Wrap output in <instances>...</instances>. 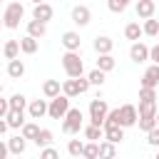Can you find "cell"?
Masks as SVG:
<instances>
[{"instance_id":"13","label":"cell","mask_w":159,"mask_h":159,"mask_svg":"<svg viewBox=\"0 0 159 159\" xmlns=\"http://www.w3.org/2000/svg\"><path fill=\"white\" fill-rule=\"evenodd\" d=\"M27 114H30V119H42L47 114V99H30L27 102Z\"/></svg>"},{"instance_id":"44","label":"cell","mask_w":159,"mask_h":159,"mask_svg":"<svg viewBox=\"0 0 159 159\" xmlns=\"http://www.w3.org/2000/svg\"><path fill=\"white\" fill-rule=\"evenodd\" d=\"M7 154H10V152H7V144L0 139V159H7Z\"/></svg>"},{"instance_id":"1","label":"cell","mask_w":159,"mask_h":159,"mask_svg":"<svg viewBox=\"0 0 159 159\" xmlns=\"http://www.w3.org/2000/svg\"><path fill=\"white\" fill-rule=\"evenodd\" d=\"M60 60H62V70H65L67 80H77L84 75V62H82L80 52H65Z\"/></svg>"},{"instance_id":"5","label":"cell","mask_w":159,"mask_h":159,"mask_svg":"<svg viewBox=\"0 0 159 159\" xmlns=\"http://www.w3.org/2000/svg\"><path fill=\"white\" fill-rule=\"evenodd\" d=\"M107 112H109V104H107L102 97H94V99H89V124H94V127H102V122H104Z\"/></svg>"},{"instance_id":"52","label":"cell","mask_w":159,"mask_h":159,"mask_svg":"<svg viewBox=\"0 0 159 159\" xmlns=\"http://www.w3.org/2000/svg\"><path fill=\"white\" fill-rule=\"evenodd\" d=\"M157 37H159V35H157Z\"/></svg>"},{"instance_id":"19","label":"cell","mask_w":159,"mask_h":159,"mask_svg":"<svg viewBox=\"0 0 159 159\" xmlns=\"http://www.w3.org/2000/svg\"><path fill=\"white\" fill-rule=\"evenodd\" d=\"M7 107H10V112H25V109H27V97L20 94V92H15V94L7 99Z\"/></svg>"},{"instance_id":"38","label":"cell","mask_w":159,"mask_h":159,"mask_svg":"<svg viewBox=\"0 0 159 159\" xmlns=\"http://www.w3.org/2000/svg\"><path fill=\"white\" fill-rule=\"evenodd\" d=\"M139 102H157V89H144V87H139Z\"/></svg>"},{"instance_id":"30","label":"cell","mask_w":159,"mask_h":159,"mask_svg":"<svg viewBox=\"0 0 159 159\" xmlns=\"http://www.w3.org/2000/svg\"><path fill=\"white\" fill-rule=\"evenodd\" d=\"M2 55L7 57V62H10V60H17V55H20V42H17V40H7L5 47H2Z\"/></svg>"},{"instance_id":"46","label":"cell","mask_w":159,"mask_h":159,"mask_svg":"<svg viewBox=\"0 0 159 159\" xmlns=\"http://www.w3.org/2000/svg\"><path fill=\"white\" fill-rule=\"evenodd\" d=\"M154 119H157V127H159V109H157V117H154Z\"/></svg>"},{"instance_id":"4","label":"cell","mask_w":159,"mask_h":159,"mask_svg":"<svg viewBox=\"0 0 159 159\" xmlns=\"http://www.w3.org/2000/svg\"><path fill=\"white\" fill-rule=\"evenodd\" d=\"M67 109H70V97L57 94V97L47 99V117L50 119H62L67 114Z\"/></svg>"},{"instance_id":"25","label":"cell","mask_w":159,"mask_h":159,"mask_svg":"<svg viewBox=\"0 0 159 159\" xmlns=\"http://www.w3.org/2000/svg\"><path fill=\"white\" fill-rule=\"evenodd\" d=\"M37 134H40V124H37V122H25L22 129H20V137H22V139H30V142H35Z\"/></svg>"},{"instance_id":"48","label":"cell","mask_w":159,"mask_h":159,"mask_svg":"<svg viewBox=\"0 0 159 159\" xmlns=\"http://www.w3.org/2000/svg\"><path fill=\"white\" fill-rule=\"evenodd\" d=\"M0 27H2V17H0Z\"/></svg>"},{"instance_id":"18","label":"cell","mask_w":159,"mask_h":159,"mask_svg":"<svg viewBox=\"0 0 159 159\" xmlns=\"http://www.w3.org/2000/svg\"><path fill=\"white\" fill-rule=\"evenodd\" d=\"M27 35L35 37V40H40V37L47 35V25L45 22H37V20H27Z\"/></svg>"},{"instance_id":"47","label":"cell","mask_w":159,"mask_h":159,"mask_svg":"<svg viewBox=\"0 0 159 159\" xmlns=\"http://www.w3.org/2000/svg\"><path fill=\"white\" fill-rule=\"evenodd\" d=\"M32 2H35V5H40V2H45V0H32Z\"/></svg>"},{"instance_id":"51","label":"cell","mask_w":159,"mask_h":159,"mask_svg":"<svg viewBox=\"0 0 159 159\" xmlns=\"http://www.w3.org/2000/svg\"><path fill=\"white\" fill-rule=\"evenodd\" d=\"M114 159H119V157H114Z\"/></svg>"},{"instance_id":"6","label":"cell","mask_w":159,"mask_h":159,"mask_svg":"<svg viewBox=\"0 0 159 159\" xmlns=\"http://www.w3.org/2000/svg\"><path fill=\"white\" fill-rule=\"evenodd\" d=\"M89 89V80L87 77H77V80H65L62 82V94L65 97H80V94H84Z\"/></svg>"},{"instance_id":"45","label":"cell","mask_w":159,"mask_h":159,"mask_svg":"<svg viewBox=\"0 0 159 159\" xmlns=\"http://www.w3.org/2000/svg\"><path fill=\"white\" fill-rule=\"evenodd\" d=\"M7 129H10V127H7V122H5V119H0V137H2Z\"/></svg>"},{"instance_id":"2","label":"cell","mask_w":159,"mask_h":159,"mask_svg":"<svg viewBox=\"0 0 159 159\" xmlns=\"http://www.w3.org/2000/svg\"><path fill=\"white\" fill-rule=\"evenodd\" d=\"M82 119H84L82 109L80 107H70L67 114L62 117V132L65 134H80L82 132Z\"/></svg>"},{"instance_id":"35","label":"cell","mask_w":159,"mask_h":159,"mask_svg":"<svg viewBox=\"0 0 159 159\" xmlns=\"http://www.w3.org/2000/svg\"><path fill=\"white\" fill-rule=\"evenodd\" d=\"M82 147H84V142H80V139H70V142H67V152H70V157L80 159V157H82Z\"/></svg>"},{"instance_id":"22","label":"cell","mask_w":159,"mask_h":159,"mask_svg":"<svg viewBox=\"0 0 159 159\" xmlns=\"http://www.w3.org/2000/svg\"><path fill=\"white\" fill-rule=\"evenodd\" d=\"M5 144H7V152H10V154H22L25 147H27V139H22V137L17 134V137H10Z\"/></svg>"},{"instance_id":"17","label":"cell","mask_w":159,"mask_h":159,"mask_svg":"<svg viewBox=\"0 0 159 159\" xmlns=\"http://www.w3.org/2000/svg\"><path fill=\"white\" fill-rule=\"evenodd\" d=\"M102 132H104V142H109V144H119L124 139L122 127H102Z\"/></svg>"},{"instance_id":"41","label":"cell","mask_w":159,"mask_h":159,"mask_svg":"<svg viewBox=\"0 0 159 159\" xmlns=\"http://www.w3.org/2000/svg\"><path fill=\"white\" fill-rule=\"evenodd\" d=\"M147 144L149 147H159V127H154L152 132H147Z\"/></svg>"},{"instance_id":"10","label":"cell","mask_w":159,"mask_h":159,"mask_svg":"<svg viewBox=\"0 0 159 159\" xmlns=\"http://www.w3.org/2000/svg\"><path fill=\"white\" fill-rule=\"evenodd\" d=\"M89 20H92V10L87 5H75L72 7V22L75 25L84 27V25H89Z\"/></svg>"},{"instance_id":"14","label":"cell","mask_w":159,"mask_h":159,"mask_svg":"<svg viewBox=\"0 0 159 159\" xmlns=\"http://www.w3.org/2000/svg\"><path fill=\"white\" fill-rule=\"evenodd\" d=\"M137 17L139 20H149V17H154V10H157V2L154 0H137Z\"/></svg>"},{"instance_id":"15","label":"cell","mask_w":159,"mask_h":159,"mask_svg":"<svg viewBox=\"0 0 159 159\" xmlns=\"http://www.w3.org/2000/svg\"><path fill=\"white\" fill-rule=\"evenodd\" d=\"M112 50H114V40L112 37H107V35H97L94 37V52L97 55H112Z\"/></svg>"},{"instance_id":"20","label":"cell","mask_w":159,"mask_h":159,"mask_svg":"<svg viewBox=\"0 0 159 159\" xmlns=\"http://www.w3.org/2000/svg\"><path fill=\"white\" fill-rule=\"evenodd\" d=\"M17 42H20V52H25V55H35V52H37V47H40V42H37L35 37H30V35L20 37Z\"/></svg>"},{"instance_id":"21","label":"cell","mask_w":159,"mask_h":159,"mask_svg":"<svg viewBox=\"0 0 159 159\" xmlns=\"http://www.w3.org/2000/svg\"><path fill=\"white\" fill-rule=\"evenodd\" d=\"M147 117H157V102H139L137 119H147Z\"/></svg>"},{"instance_id":"28","label":"cell","mask_w":159,"mask_h":159,"mask_svg":"<svg viewBox=\"0 0 159 159\" xmlns=\"http://www.w3.org/2000/svg\"><path fill=\"white\" fill-rule=\"evenodd\" d=\"M52 142H55V134H52V129H40V134L35 137V144H37L40 149H45V147H52Z\"/></svg>"},{"instance_id":"42","label":"cell","mask_w":159,"mask_h":159,"mask_svg":"<svg viewBox=\"0 0 159 159\" xmlns=\"http://www.w3.org/2000/svg\"><path fill=\"white\" fill-rule=\"evenodd\" d=\"M149 60H152V65H159V42L154 47H149Z\"/></svg>"},{"instance_id":"24","label":"cell","mask_w":159,"mask_h":159,"mask_svg":"<svg viewBox=\"0 0 159 159\" xmlns=\"http://www.w3.org/2000/svg\"><path fill=\"white\" fill-rule=\"evenodd\" d=\"M5 122H7L10 129H22V124H25V112H7V114H5Z\"/></svg>"},{"instance_id":"33","label":"cell","mask_w":159,"mask_h":159,"mask_svg":"<svg viewBox=\"0 0 159 159\" xmlns=\"http://www.w3.org/2000/svg\"><path fill=\"white\" fill-rule=\"evenodd\" d=\"M142 32H144V35H149V37H157V35H159V20H154V17L144 20V25H142Z\"/></svg>"},{"instance_id":"32","label":"cell","mask_w":159,"mask_h":159,"mask_svg":"<svg viewBox=\"0 0 159 159\" xmlns=\"http://www.w3.org/2000/svg\"><path fill=\"white\" fill-rule=\"evenodd\" d=\"M99 157V142H87L82 147V159H97Z\"/></svg>"},{"instance_id":"12","label":"cell","mask_w":159,"mask_h":159,"mask_svg":"<svg viewBox=\"0 0 159 159\" xmlns=\"http://www.w3.org/2000/svg\"><path fill=\"white\" fill-rule=\"evenodd\" d=\"M62 45H65V50L67 52H80V45H82V40H80V32H75V30H67V32H62Z\"/></svg>"},{"instance_id":"49","label":"cell","mask_w":159,"mask_h":159,"mask_svg":"<svg viewBox=\"0 0 159 159\" xmlns=\"http://www.w3.org/2000/svg\"><path fill=\"white\" fill-rule=\"evenodd\" d=\"M0 94H2V84H0Z\"/></svg>"},{"instance_id":"9","label":"cell","mask_w":159,"mask_h":159,"mask_svg":"<svg viewBox=\"0 0 159 159\" xmlns=\"http://www.w3.org/2000/svg\"><path fill=\"white\" fill-rule=\"evenodd\" d=\"M52 15H55V10H52L50 2H40V5L32 7V20H37V22H45L47 25L52 20Z\"/></svg>"},{"instance_id":"36","label":"cell","mask_w":159,"mask_h":159,"mask_svg":"<svg viewBox=\"0 0 159 159\" xmlns=\"http://www.w3.org/2000/svg\"><path fill=\"white\" fill-rule=\"evenodd\" d=\"M87 80H89V84H94V87H102V84H104V80H107V75H104V72H99V70L94 67V70L87 75Z\"/></svg>"},{"instance_id":"50","label":"cell","mask_w":159,"mask_h":159,"mask_svg":"<svg viewBox=\"0 0 159 159\" xmlns=\"http://www.w3.org/2000/svg\"><path fill=\"white\" fill-rule=\"evenodd\" d=\"M154 159H159V154H157V157H154Z\"/></svg>"},{"instance_id":"43","label":"cell","mask_w":159,"mask_h":159,"mask_svg":"<svg viewBox=\"0 0 159 159\" xmlns=\"http://www.w3.org/2000/svg\"><path fill=\"white\" fill-rule=\"evenodd\" d=\"M10 112V107H7V99H2L0 97V119H5V114Z\"/></svg>"},{"instance_id":"8","label":"cell","mask_w":159,"mask_h":159,"mask_svg":"<svg viewBox=\"0 0 159 159\" xmlns=\"http://www.w3.org/2000/svg\"><path fill=\"white\" fill-rule=\"evenodd\" d=\"M137 124V107L134 104H122L119 107V127H134Z\"/></svg>"},{"instance_id":"11","label":"cell","mask_w":159,"mask_h":159,"mask_svg":"<svg viewBox=\"0 0 159 159\" xmlns=\"http://www.w3.org/2000/svg\"><path fill=\"white\" fill-rule=\"evenodd\" d=\"M129 60L132 62H147L149 60V45H144V42H132V47H129Z\"/></svg>"},{"instance_id":"23","label":"cell","mask_w":159,"mask_h":159,"mask_svg":"<svg viewBox=\"0 0 159 159\" xmlns=\"http://www.w3.org/2000/svg\"><path fill=\"white\" fill-rule=\"evenodd\" d=\"M22 75H25V62H22V60H10V62H7V77L20 80Z\"/></svg>"},{"instance_id":"27","label":"cell","mask_w":159,"mask_h":159,"mask_svg":"<svg viewBox=\"0 0 159 159\" xmlns=\"http://www.w3.org/2000/svg\"><path fill=\"white\" fill-rule=\"evenodd\" d=\"M82 134H84V139H89V142H99V139H104V132H102V127H94V124H87V127H82Z\"/></svg>"},{"instance_id":"16","label":"cell","mask_w":159,"mask_h":159,"mask_svg":"<svg viewBox=\"0 0 159 159\" xmlns=\"http://www.w3.org/2000/svg\"><path fill=\"white\" fill-rule=\"evenodd\" d=\"M42 94H45V99H52V97L62 94L60 80H45V82H42Z\"/></svg>"},{"instance_id":"37","label":"cell","mask_w":159,"mask_h":159,"mask_svg":"<svg viewBox=\"0 0 159 159\" xmlns=\"http://www.w3.org/2000/svg\"><path fill=\"white\" fill-rule=\"evenodd\" d=\"M127 5H129V0H107L109 12H124V10H127Z\"/></svg>"},{"instance_id":"7","label":"cell","mask_w":159,"mask_h":159,"mask_svg":"<svg viewBox=\"0 0 159 159\" xmlns=\"http://www.w3.org/2000/svg\"><path fill=\"white\" fill-rule=\"evenodd\" d=\"M139 87H144V89H157L159 87V65H149L147 67V72L139 80Z\"/></svg>"},{"instance_id":"3","label":"cell","mask_w":159,"mask_h":159,"mask_svg":"<svg viewBox=\"0 0 159 159\" xmlns=\"http://www.w3.org/2000/svg\"><path fill=\"white\" fill-rule=\"evenodd\" d=\"M22 15H25L22 2H10V5L5 7V12H2V27H7V30H17Z\"/></svg>"},{"instance_id":"34","label":"cell","mask_w":159,"mask_h":159,"mask_svg":"<svg viewBox=\"0 0 159 159\" xmlns=\"http://www.w3.org/2000/svg\"><path fill=\"white\" fill-rule=\"evenodd\" d=\"M102 127H119V107H114V109H109V112H107V117H104Z\"/></svg>"},{"instance_id":"40","label":"cell","mask_w":159,"mask_h":159,"mask_svg":"<svg viewBox=\"0 0 159 159\" xmlns=\"http://www.w3.org/2000/svg\"><path fill=\"white\" fill-rule=\"evenodd\" d=\"M40 159H60V152L55 147H45V149H40Z\"/></svg>"},{"instance_id":"29","label":"cell","mask_w":159,"mask_h":159,"mask_svg":"<svg viewBox=\"0 0 159 159\" xmlns=\"http://www.w3.org/2000/svg\"><path fill=\"white\" fill-rule=\"evenodd\" d=\"M142 35H144V32H142V25H139V22H129V25L124 27V37L132 40V42H139Z\"/></svg>"},{"instance_id":"39","label":"cell","mask_w":159,"mask_h":159,"mask_svg":"<svg viewBox=\"0 0 159 159\" xmlns=\"http://www.w3.org/2000/svg\"><path fill=\"white\" fill-rule=\"evenodd\" d=\"M137 124H139L142 132H152V129L157 127V119H154V117H147V119H137Z\"/></svg>"},{"instance_id":"31","label":"cell","mask_w":159,"mask_h":159,"mask_svg":"<svg viewBox=\"0 0 159 159\" xmlns=\"http://www.w3.org/2000/svg\"><path fill=\"white\" fill-rule=\"evenodd\" d=\"M114 157H117V144L99 142V157L97 159H114Z\"/></svg>"},{"instance_id":"26","label":"cell","mask_w":159,"mask_h":159,"mask_svg":"<svg viewBox=\"0 0 159 159\" xmlns=\"http://www.w3.org/2000/svg\"><path fill=\"white\" fill-rule=\"evenodd\" d=\"M114 65H117V62H114V57H112V55H97V70H99V72H104V75H107V72H112V70H114Z\"/></svg>"}]
</instances>
